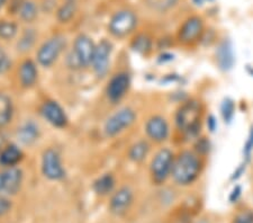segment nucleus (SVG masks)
<instances>
[{
    "label": "nucleus",
    "mask_w": 253,
    "mask_h": 223,
    "mask_svg": "<svg viewBox=\"0 0 253 223\" xmlns=\"http://www.w3.org/2000/svg\"><path fill=\"white\" fill-rule=\"evenodd\" d=\"M201 160L197 153L183 151L175 158L172 166L173 179L179 185H189L194 182L201 173Z\"/></svg>",
    "instance_id": "obj_1"
},
{
    "label": "nucleus",
    "mask_w": 253,
    "mask_h": 223,
    "mask_svg": "<svg viewBox=\"0 0 253 223\" xmlns=\"http://www.w3.org/2000/svg\"><path fill=\"white\" fill-rule=\"evenodd\" d=\"M216 60H217L218 67L224 71H228L233 68L235 58L230 41H224L219 44L217 51H216Z\"/></svg>",
    "instance_id": "obj_16"
},
{
    "label": "nucleus",
    "mask_w": 253,
    "mask_h": 223,
    "mask_svg": "<svg viewBox=\"0 0 253 223\" xmlns=\"http://www.w3.org/2000/svg\"><path fill=\"white\" fill-rule=\"evenodd\" d=\"M23 159V152L16 145H8L0 151V165L5 167H15Z\"/></svg>",
    "instance_id": "obj_18"
},
{
    "label": "nucleus",
    "mask_w": 253,
    "mask_h": 223,
    "mask_svg": "<svg viewBox=\"0 0 253 223\" xmlns=\"http://www.w3.org/2000/svg\"><path fill=\"white\" fill-rule=\"evenodd\" d=\"M221 112L222 116L225 123H231L232 120H233L234 114H235V104L233 99L231 98H225L223 100L222 106H221Z\"/></svg>",
    "instance_id": "obj_27"
},
{
    "label": "nucleus",
    "mask_w": 253,
    "mask_h": 223,
    "mask_svg": "<svg viewBox=\"0 0 253 223\" xmlns=\"http://www.w3.org/2000/svg\"><path fill=\"white\" fill-rule=\"evenodd\" d=\"M112 52V44L108 41H101L96 46L95 53H93L92 67L98 76L103 77L108 71L109 67V56Z\"/></svg>",
    "instance_id": "obj_11"
},
{
    "label": "nucleus",
    "mask_w": 253,
    "mask_h": 223,
    "mask_svg": "<svg viewBox=\"0 0 253 223\" xmlns=\"http://www.w3.org/2000/svg\"><path fill=\"white\" fill-rule=\"evenodd\" d=\"M42 170L44 176L51 180H59L64 177V169L61 164L59 153L48 149L44 152L42 159Z\"/></svg>",
    "instance_id": "obj_8"
},
{
    "label": "nucleus",
    "mask_w": 253,
    "mask_h": 223,
    "mask_svg": "<svg viewBox=\"0 0 253 223\" xmlns=\"http://www.w3.org/2000/svg\"><path fill=\"white\" fill-rule=\"evenodd\" d=\"M6 1H7V0H0V7H2L3 5H5Z\"/></svg>",
    "instance_id": "obj_38"
},
{
    "label": "nucleus",
    "mask_w": 253,
    "mask_h": 223,
    "mask_svg": "<svg viewBox=\"0 0 253 223\" xmlns=\"http://www.w3.org/2000/svg\"><path fill=\"white\" fill-rule=\"evenodd\" d=\"M137 24L136 15L132 10L123 9L114 14L109 22V31L116 38H124L134 31Z\"/></svg>",
    "instance_id": "obj_4"
},
{
    "label": "nucleus",
    "mask_w": 253,
    "mask_h": 223,
    "mask_svg": "<svg viewBox=\"0 0 253 223\" xmlns=\"http://www.w3.org/2000/svg\"><path fill=\"white\" fill-rule=\"evenodd\" d=\"M132 48L137 53L146 54L151 50V40L148 35L140 34L137 35L132 42Z\"/></svg>",
    "instance_id": "obj_24"
},
{
    "label": "nucleus",
    "mask_w": 253,
    "mask_h": 223,
    "mask_svg": "<svg viewBox=\"0 0 253 223\" xmlns=\"http://www.w3.org/2000/svg\"><path fill=\"white\" fill-rule=\"evenodd\" d=\"M19 15L24 22L31 23L38 17V6L35 5V2L31 1V0L23 1L19 8Z\"/></svg>",
    "instance_id": "obj_22"
},
{
    "label": "nucleus",
    "mask_w": 253,
    "mask_h": 223,
    "mask_svg": "<svg viewBox=\"0 0 253 223\" xmlns=\"http://www.w3.org/2000/svg\"><path fill=\"white\" fill-rule=\"evenodd\" d=\"M39 128L33 122H27L22 128L18 129V139L24 144H32L39 137Z\"/></svg>",
    "instance_id": "obj_19"
},
{
    "label": "nucleus",
    "mask_w": 253,
    "mask_h": 223,
    "mask_svg": "<svg viewBox=\"0 0 253 223\" xmlns=\"http://www.w3.org/2000/svg\"><path fill=\"white\" fill-rule=\"evenodd\" d=\"M11 66V61L9 59V56L6 53L2 48H0V75L5 74L10 69Z\"/></svg>",
    "instance_id": "obj_31"
},
{
    "label": "nucleus",
    "mask_w": 253,
    "mask_h": 223,
    "mask_svg": "<svg viewBox=\"0 0 253 223\" xmlns=\"http://www.w3.org/2000/svg\"><path fill=\"white\" fill-rule=\"evenodd\" d=\"M203 32V19L198 16H193L182 24L180 30H179L178 38L183 44H191L201 39Z\"/></svg>",
    "instance_id": "obj_10"
},
{
    "label": "nucleus",
    "mask_w": 253,
    "mask_h": 223,
    "mask_svg": "<svg viewBox=\"0 0 253 223\" xmlns=\"http://www.w3.org/2000/svg\"><path fill=\"white\" fill-rule=\"evenodd\" d=\"M114 186H115V179H114L112 175H108V174L99 177L93 182V189L99 195H107L114 189Z\"/></svg>",
    "instance_id": "obj_21"
},
{
    "label": "nucleus",
    "mask_w": 253,
    "mask_h": 223,
    "mask_svg": "<svg viewBox=\"0 0 253 223\" xmlns=\"http://www.w3.org/2000/svg\"><path fill=\"white\" fill-rule=\"evenodd\" d=\"M11 210V202L6 195L0 194V217H3Z\"/></svg>",
    "instance_id": "obj_32"
},
{
    "label": "nucleus",
    "mask_w": 253,
    "mask_h": 223,
    "mask_svg": "<svg viewBox=\"0 0 253 223\" xmlns=\"http://www.w3.org/2000/svg\"><path fill=\"white\" fill-rule=\"evenodd\" d=\"M23 173L16 167H9L0 173V194L15 195L22 187Z\"/></svg>",
    "instance_id": "obj_7"
},
{
    "label": "nucleus",
    "mask_w": 253,
    "mask_h": 223,
    "mask_svg": "<svg viewBox=\"0 0 253 223\" xmlns=\"http://www.w3.org/2000/svg\"><path fill=\"white\" fill-rule=\"evenodd\" d=\"M241 193H242V188H241V186H235L233 190H232V193L230 194V202L234 203L238 201L241 196Z\"/></svg>",
    "instance_id": "obj_34"
},
{
    "label": "nucleus",
    "mask_w": 253,
    "mask_h": 223,
    "mask_svg": "<svg viewBox=\"0 0 253 223\" xmlns=\"http://www.w3.org/2000/svg\"><path fill=\"white\" fill-rule=\"evenodd\" d=\"M96 45L87 35H79L75 41V56L80 67H88L91 64Z\"/></svg>",
    "instance_id": "obj_9"
},
{
    "label": "nucleus",
    "mask_w": 253,
    "mask_h": 223,
    "mask_svg": "<svg viewBox=\"0 0 253 223\" xmlns=\"http://www.w3.org/2000/svg\"><path fill=\"white\" fill-rule=\"evenodd\" d=\"M17 34V25L13 22L0 20V39L10 40Z\"/></svg>",
    "instance_id": "obj_26"
},
{
    "label": "nucleus",
    "mask_w": 253,
    "mask_h": 223,
    "mask_svg": "<svg viewBox=\"0 0 253 223\" xmlns=\"http://www.w3.org/2000/svg\"><path fill=\"white\" fill-rule=\"evenodd\" d=\"M178 0H146L148 6L157 11H166L172 8Z\"/></svg>",
    "instance_id": "obj_28"
},
{
    "label": "nucleus",
    "mask_w": 253,
    "mask_h": 223,
    "mask_svg": "<svg viewBox=\"0 0 253 223\" xmlns=\"http://www.w3.org/2000/svg\"><path fill=\"white\" fill-rule=\"evenodd\" d=\"M196 150H197V152L199 153H206L208 150H210V143L205 140V139H202L197 142V144H196Z\"/></svg>",
    "instance_id": "obj_33"
},
{
    "label": "nucleus",
    "mask_w": 253,
    "mask_h": 223,
    "mask_svg": "<svg viewBox=\"0 0 253 223\" xmlns=\"http://www.w3.org/2000/svg\"><path fill=\"white\" fill-rule=\"evenodd\" d=\"M36 34L33 30H27L25 33L23 34L22 39L18 42V50L20 51H27L32 47L33 44L35 42Z\"/></svg>",
    "instance_id": "obj_29"
},
{
    "label": "nucleus",
    "mask_w": 253,
    "mask_h": 223,
    "mask_svg": "<svg viewBox=\"0 0 253 223\" xmlns=\"http://www.w3.org/2000/svg\"><path fill=\"white\" fill-rule=\"evenodd\" d=\"M136 119L135 112L132 108H123L108 119L105 125V132L108 136H115L129 128Z\"/></svg>",
    "instance_id": "obj_5"
},
{
    "label": "nucleus",
    "mask_w": 253,
    "mask_h": 223,
    "mask_svg": "<svg viewBox=\"0 0 253 223\" xmlns=\"http://www.w3.org/2000/svg\"><path fill=\"white\" fill-rule=\"evenodd\" d=\"M193 1L196 3V5H203V3L207 1V0H193Z\"/></svg>",
    "instance_id": "obj_37"
},
{
    "label": "nucleus",
    "mask_w": 253,
    "mask_h": 223,
    "mask_svg": "<svg viewBox=\"0 0 253 223\" xmlns=\"http://www.w3.org/2000/svg\"><path fill=\"white\" fill-rule=\"evenodd\" d=\"M173 161V153L169 149L160 150L153 158L151 164V175L157 184H162L171 175Z\"/></svg>",
    "instance_id": "obj_3"
},
{
    "label": "nucleus",
    "mask_w": 253,
    "mask_h": 223,
    "mask_svg": "<svg viewBox=\"0 0 253 223\" xmlns=\"http://www.w3.org/2000/svg\"><path fill=\"white\" fill-rule=\"evenodd\" d=\"M42 115L53 127L64 128L68 123V119L62 107L55 101H46L42 106Z\"/></svg>",
    "instance_id": "obj_14"
},
{
    "label": "nucleus",
    "mask_w": 253,
    "mask_h": 223,
    "mask_svg": "<svg viewBox=\"0 0 253 223\" xmlns=\"http://www.w3.org/2000/svg\"><path fill=\"white\" fill-rule=\"evenodd\" d=\"M0 151H1V144H0Z\"/></svg>",
    "instance_id": "obj_39"
},
{
    "label": "nucleus",
    "mask_w": 253,
    "mask_h": 223,
    "mask_svg": "<svg viewBox=\"0 0 253 223\" xmlns=\"http://www.w3.org/2000/svg\"><path fill=\"white\" fill-rule=\"evenodd\" d=\"M146 133L156 142L165 141L169 135V127L167 121L161 116H153L146 123Z\"/></svg>",
    "instance_id": "obj_15"
},
{
    "label": "nucleus",
    "mask_w": 253,
    "mask_h": 223,
    "mask_svg": "<svg viewBox=\"0 0 253 223\" xmlns=\"http://www.w3.org/2000/svg\"><path fill=\"white\" fill-rule=\"evenodd\" d=\"M76 2L73 0H68L63 6L58 10V19L61 23H67L70 20L76 13Z\"/></svg>",
    "instance_id": "obj_25"
},
{
    "label": "nucleus",
    "mask_w": 253,
    "mask_h": 223,
    "mask_svg": "<svg viewBox=\"0 0 253 223\" xmlns=\"http://www.w3.org/2000/svg\"><path fill=\"white\" fill-rule=\"evenodd\" d=\"M130 79L127 74H118L113 77L107 87V96L112 101L121 100L128 91Z\"/></svg>",
    "instance_id": "obj_13"
},
{
    "label": "nucleus",
    "mask_w": 253,
    "mask_h": 223,
    "mask_svg": "<svg viewBox=\"0 0 253 223\" xmlns=\"http://www.w3.org/2000/svg\"><path fill=\"white\" fill-rule=\"evenodd\" d=\"M246 164L247 162H244L243 165H241L240 167L236 169V172H234L233 176H232V179H238V178L241 177V175L244 173V170H246Z\"/></svg>",
    "instance_id": "obj_35"
},
{
    "label": "nucleus",
    "mask_w": 253,
    "mask_h": 223,
    "mask_svg": "<svg viewBox=\"0 0 253 223\" xmlns=\"http://www.w3.org/2000/svg\"><path fill=\"white\" fill-rule=\"evenodd\" d=\"M13 103L6 94L0 92V129L5 128L13 117Z\"/></svg>",
    "instance_id": "obj_20"
},
{
    "label": "nucleus",
    "mask_w": 253,
    "mask_h": 223,
    "mask_svg": "<svg viewBox=\"0 0 253 223\" xmlns=\"http://www.w3.org/2000/svg\"><path fill=\"white\" fill-rule=\"evenodd\" d=\"M207 125H208V129L211 130V132H214L215 131V129H216V121L214 119V116L208 117Z\"/></svg>",
    "instance_id": "obj_36"
},
{
    "label": "nucleus",
    "mask_w": 253,
    "mask_h": 223,
    "mask_svg": "<svg viewBox=\"0 0 253 223\" xmlns=\"http://www.w3.org/2000/svg\"><path fill=\"white\" fill-rule=\"evenodd\" d=\"M20 83L24 87H32L38 79V69L32 60L24 61L19 70Z\"/></svg>",
    "instance_id": "obj_17"
},
{
    "label": "nucleus",
    "mask_w": 253,
    "mask_h": 223,
    "mask_svg": "<svg viewBox=\"0 0 253 223\" xmlns=\"http://www.w3.org/2000/svg\"><path fill=\"white\" fill-rule=\"evenodd\" d=\"M201 120L202 105L197 100L186 101L175 115V123L178 129L190 136L198 133L201 129Z\"/></svg>",
    "instance_id": "obj_2"
},
{
    "label": "nucleus",
    "mask_w": 253,
    "mask_h": 223,
    "mask_svg": "<svg viewBox=\"0 0 253 223\" xmlns=\"http://www.w3.org/2000/svg\"><path fill=\"white\" fill-rule=\"evenodd\" d=\"M252 152H253V127L251 128L250 132H249L247 142H246V144H244V148H243L244 162H249V161H250Z\"/></svg>",
    "instance_id": "obj_30"
},
{
    "label": "nucleus",
    "mask_w": 253,
    "mask_h": 223,
    "mask_svg": "<svg viewBox=\"0 0 253 223\" xmlns=\"http://www.w3.org/2000/svg\"><path fill=\"white\" fill-rule=\"evenodd\" d=\"M133 203V193L128 187H122L114 194L109 209L115 216H123L129 210Z\"/></svg>",
    "instance_id": "obj_12"
},
{
    "label": "nucleus",
    "mask_w": 253,
    "mask_h": 223,
    "mask_svg": "<svg viewBox=\"0 0 253 223\" xmlns=\"http://www.w3.org/2000/svg\"><path fill=\"white\" fill-rule=\"evenodd\" d=\"M202 223H204V222H202Z\"/></svg>",
    "instance_id": "obj_40"
},
{
    "label": "nucleus",
    "mask_w": 253,
    "mask_h": 223,
    "mask_svg": "<svg viewBox=\"0 0 253 223\" xmlns=\"http://www.w3.org/2000/svg\"><path fill=\"white\" fill-rule=\"evenodd\" d=\"M65 45V40L62 36H54L47 40L38 52V60L43 67H50L59 58Z\"/></svg>",
    "instance_id": "obj_6"
},
{
    "label": "nucleus",
    "mask_w": 253,
    "mask_h": 223,
    "mask_svg": "<svg viewBox=\"0 0 253 223\" xmlns=\"http://www.w3.org/2000/svg\"><path fill=\"white\" fill-rule=\"evenodd\" d=\"M149 150V144L145 141L137 142L129 150V159L135 162H140L148 155Z\"/></svg>",
    "instance_id": "obj_23"
}]
</instances>
